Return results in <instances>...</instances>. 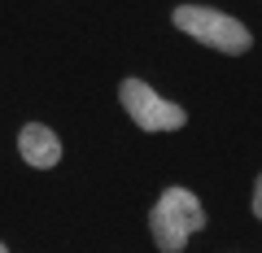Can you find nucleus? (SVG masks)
Instances as JSON below:
<instances>
[{
  "label": "nucleus",
  "instance_id": "obj_1",
  "mask_svg": "<svg viewBox=\"0 0 262 253\" xmlns=\"http://www.w3.org/2000/svg\"><path fill=\"white\" fill-rule=\"evenodd\" d=\"M149 227H153V240H158L162 253H179L188 244V236L206 227V210L188 188H166L149 214Z\"/></svg>",
  "mask_w": 262,
  "mask_h": 253
},
{
  "label": "nucleus",
  "instance_id": "obj_2",
  "mask_svg": "<svg viewBox=\"0 0 262 253\" xmlns=\"http://www.w3.org/2000/svg\"><path fill=\"white\" fill-rule=\"evenodd\" d=\"M170 18H175L179 31H188L192 39H201V44L219 48V53H227V57L249 53V44H253V35H249L245 22L227 18V13H219V9H206V5H179Z\"/></svg>",
  "mask_w": 262,
  "mask_h": 253
},
{
  "label": "nucleus",
  "instance_id": "obj_3",
  "mask_svg": "<svg viewBox=\"0 0 262 253\" xmlns=\"http://www.w3.org/2000/svg\"><path fill=\"white\" fill-rule=\"evenodd\" d=\"M122 109L136 118V127L144 131H179L184 127V109L175 101H162L144 79H122Z\"/></svg>",
  "mask_w": 262,
  "mask_h": 253
},
{
  "label": "nucleus",
  "instance_id": "obj_4",
  "mask_svg": "<svg viewBox=\"0 0 262 253\" xmlns=\"http://www.w3.org/2000/svg\"><path fill=\"white\" fill-rule=\"evenodd\" d=\"M18 153H22L27 166L48 170V166L61 162V140H57L53 127H44V122H27V127L18 131Z\"/></svg>",
  "mask_w": 262,
  "mask_h": 253
},
{
  "label": "nucleus",
  "instance_id": "obj_5",
  "mask_svg": "<svg viewBox=\"0 0 262 253\" xmlns=\"http://www.w3.org/2000/svg\"><path fill=\"white\" fill-rule=\"evenodd\" d=\"M253 214L262 218V175H258V183H253Z\"/></svg>",
  "mask_w": 262,
  "mask_h": 253
},
{
  "label": "nucleus",
  "instance_id": "obj_6",
  "mask_svg": "<svg viewBox=\"0 0 262 253\" xmlns=\"http://www.w3.org/2000/svg\"><path fill=\"white\" fill-rule=\"evenodd\" d=\"M0 253H9V249H5V244H0Z\"/></svg>",
  "mask_w": 262,
  "mask_h": 253
}]
</instances>
